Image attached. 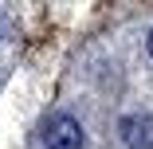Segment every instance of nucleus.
<instances>
[{
	"label": "nucleus",
	"mask_w": 153,
	"mask_h": 149,
	"mask_svg": "<svg viewBox=\"0 0 153 149\" xmlns=\"http://www.w3.org/2000/svg\"><path fill=\"white\" fill-rule=\"evenodd\" d=\"M43 145L47 149H82V126L71 114H55L43 126Z\"/></svg>",
	"instance_id": "nucleus-1"
},
{
	"label": "nucleus",
	"mask_w": 153,
	"mask_h": 149,
	"mask_svg": "<svg viewBox=\"0 0 153 149\" xmlns=\"http://www.w3.org/2000/svg\"><path fill=\"white\" fill-rule=\"evenodd\" d=\"M122 141H126L130 149H153V118L149 114H130L122 118Z\"/></svg>",
	"instance_id": "nucleus-2"
},
{
	"label": "nucleus",
	"mask_w": 153,
	"mask_h": 149,
	"mask_svg": "<svg viewBox=\"0 0 153 149\" xmlns=\"http://www.w3.org/2000/svg\"><path fill=\"white\" fill-rule=\"evenodd\" d=\"M145 43H149V55H153V32H149V39H145Z\"/></svg>",
	"instance_id": "nucleus-3"
}]
</instances>
